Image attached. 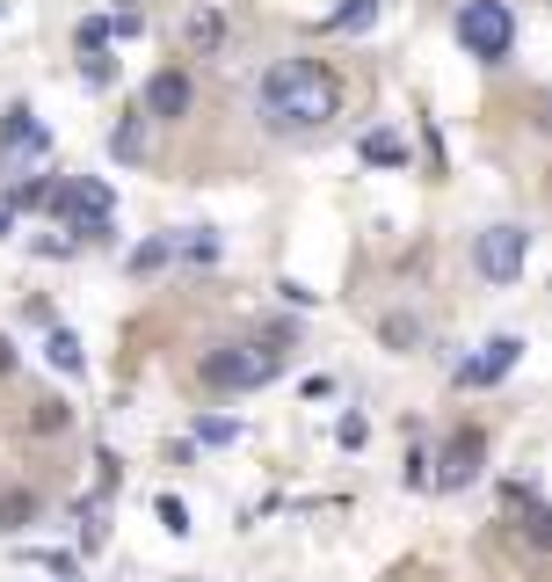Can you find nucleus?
<instances>
[{
  "mask_svg": "<svg viewBox=\"0 0 552 582\" xmlns=\"http://www.w3.org/2000/svg\"><path fill=\"white\" fill-rule=\"evenodd\" d=\"M255 109H262L269 131H320L342 109V81L320 59H276L255 88Z\"/></svg>",
  "mask_w": 552,
  "mask_h": 582,
  "instance_id": "obj_1",
  "label": "nucleus"
},
{
  "mask_svg": "<svg viewBox=\"0 0 552 582\" xmlns=\"http://www.w3.org/2000/svg\"><path fill=\"white\" fill-rule=\"evenodd\" d=\"M276 371H284V350H276V342H225V350L204 357V387L247 393V387H269Z\"/></svg>",
  "mask_w": 552,
  "mask_h": 582,
  "instance_id": "obj_2",
  "label": "nucleus"
},
{
  "mask_svg": "<svg viewBox=\"0 0 552 582\" xmlns=\"http://www.w3.org/2000/svg\"><path fill=\"white\" fill-rule=\"evenodd\" d=\"M458 44H466L473 59H509L517 15H509L501 0H466V8H458Z\"/></svg>",
  "mask_w": 552,
  "mask_h": 582,
  "instance_id": "obj_3",
  "label": "nucleus"
},
{
  "mask_svg": "<svg viewBox=\"0 0 552 582\" xmlns=\"http://www.w3.org/2000/svg\"><path fill=\"white\" fill-rule=\"evenodd\" d=\"M523 247H531L523 226H487L480 241H473V269H480L487 284H517L523 277Z\"/></svg>",
  "mask_w": 552,
  "mask_h": 582,
  "instance_id": "obj_4",
  "label": "nucleus"
},
{
  "mask_svg": "<svg viewBox=\"0 0 552 582\" xmlns=\"http://www.w3.org/2000/svg\"><path fill=\"white\" fill-rule=\"evenodd\" d=\"M44 154H52V139H44V124H36L30 117V109H8V117H0V176H8V182H15L22 176V160H30V168H36V160H44Z\"/></svg>",
  "mask_w": 552,
  "mask_h": 582,
  "instance_id": "obj_5",
  "label": "nucleus"
},
{
  "mask_svg": "<svg viewBox=\"0 0 552 582\" xmlns=\"http://www.w3.org/2000/svg\"><path fill=\"white\" fill-rule=\"evenodd\" d=\"M517 350H523L517 336H495V342H480V350H473L466 364H458V387H495V379H509V371H517Z\"/></svg>",
  "mask_w": 552,
  "mask_h": 582,
  "instance_id": "obj_6",
  "label": "nucleus"
},
{
  "mask_svg": "<svg viewBox=\"0 0 552 582\" xmlns=\"http://www.w3.org/2000/svg\"><path fill=\"white\" fill-rule=\"evenodd\" d=\"M138 117H160V124L190 117V73H153L146 95H138Z\"/></svg>",
  "mask_w": 552,
  "mask_h": 582,
  "instance_id": "obj_7",
  "label": "nucleus"
},
{
  "mask_svg": "<svg viewBox=\"0 0 552 582\" xmlns=\"http://www.w3.org/2000/svg\"><path fill=\"white\" fill-rule=\"evenodd\" d=\"M480 452H487V444L473 437V430H466V437H450L444 459H436V466H444V474H436V488H466V480L480 474Z\"/></svg>",
  "mask_w": 552,
  "mask_h": 582,
  "instance_id": "obj_8",
  "label": "nucleus"
},
{
  "mask_svg": "<svg viewBox=\"0 0 552 582\" xmlns=\"http://www.w3.org/2000/svg\"><path fill=\"white\" fill-rule=\"evenodd\" d=\"M501 502H509V517H517V531L531 539V547H545V539H552V517H545V502H538L531 488H501Z\"/></svg>",
  "mask_w": 552,
  "mask_h": 582,
  "instance_id": "obj_9",
  "label": "nucleus"
},
{
  "mask_svg": "<svg viewBox=\"0 0 552 582\" xmlns=\"http://www.w3.org/2000/svg\"><path fill=\"white\" fill-rule=\"evenodd\" d=\"M363 160H371V168H400V160H407V139H400V131H363Z\"/></svg>",
  "mask_w": 552,
  "mask_h": 582,
  "instance_id": "obj_10",
  "label": "nucleus"
},
{
  "mask_svg": "<svg viewBox=\"0 0 552 582\" xmlns=\"http://www.w3.org/2000/svg\"><path fill=\"white\" fill-rule=\"evenodd\" d=\"M219 44H225V15L219 8H197L190 15V52H219Z\"/></svg>",
  "mask_w": 552,
  "mask_h": 582,
  "instance_id": "obj_11",
  "label": "nucleus"
},
{
  "mask_svg": "<svg viewBox=\"0 0 552 582\" xmlns=\"http://www.w3.org/2000/svg\"><path fill=\"white\" fill-rule=\"evenodd\" d=\"M81 81L87 88H109V81H117V59H109L103 44H81Z\"/></svg>",
  "mask_w": 552,
  "mask_h": 582,
  "instance_id": "obj_12",
  "label": "nucleus"
},
{
  "mask_svg": "<svg viewBox=\"0 0 552 582\" xmlns=\"http://www.w3.org/2000/svg\"><path fill=\"white\" fill-rule=\"evenodd\" d=\"M44 357H52V371H66V379H73V371L87 364V357H81V342H73L66 328H52V342H44Z\"/></svg>",
  "mask_w": 552,
  "mask_h": 582,
  "instance_id": "obj_13",
  "label": "nucleus"
},
{
  "mask_svg": "<svg viewBox=\"0 0 552 582\" xmlns=\"http://www.w3.org/2000/svg\"><path fill=\"white\" fill-rule=\"evenodd\" d=\"M109 146H117V160H138V154H146V117H124Z\"/></svg>",
  "mask_w": 552,
  "mask_h": 582,
  "instance_id": "obj_14",
  "label": "nucleus"
},
{
  "mask_svg": "<svg viewBox=\"0 0 552 582\" xmlns=\"http://www.w3.org/2000/svg\"><path fill=\"white\" fill-rule=\"evenodd\" d=\"M371 15H379V0H349L342 15H328V30H363Z\"/></svg>",
  "mask_w": 552,
  "mask_h": 582,
  "instance_id": "obj_15",
  "label": "nucleus"
},
{
  "mask_svg": "<svg viewBox=\"0 0 552 582\" xmlns=\"http://www.w3.org/2000/svg\"><path fill=\"white\" fill-rule=\"evenodd\" d=\"M168 255H174V241H146V247H131V269L146 277V269H160Z\"/></svg>",
  "mask_w": 552,
  "mask_h": 582,
  "instance_id": "obj_16",
  "label": "nucleus"
},
{
  "mask_svg": "<svg viewBox=\"0 0 552 582\" xmlns=\"http://www.w3.org/2000/svg\"><path fill=\"white\" fill-rule=\"evenodd\" d=\"M30 510H36L30 495H8V502H0V531H22V517H30Z\"/></svg>",
  "mask_w": 552,
  "mask_h": 582,
  "instance_id": "obj_17",
  "label": "nucleus"
},
{
  "mask_svg": "<svg viewBox=\"0 0 552 582\" xmlns=\"http://www.w3.org/2000/svg\"><path fill=\"white\" fill-rule=\"evenodd\" d=\"M174 247H182L190 263H219V241H211V233H190V241H174Z\"/></svg>",
  "mask_w": 552,
  "mask_h": 582,
  "instance_id": "obj_18",
  "label": "nucleus"
},
{
  "mask_svg": "<svg viewBox=\"0 0 552 582\" xmlns=\"http://www.w3.org/2000/svg\"><path fill=\"white\" fill-rule=\"evenodd\" d=\"M197 444H233V423H225V415H204V423H197Z\"/></svg>",
  "mask_w": 552,
  "mask_h": 582,
  "instance_id": "obj_19",
  "label": "nucleus"
},
{
  "mask_svg": "<svg viewBox=\"0 0 552 582\" xmlns=\"http://www.w3.org/2000/svg\"><path fill=\"white\" fill-rule=\"evenodd\" d=\"M153 510H160V525H168V531H190V510H182V502H174V495H160Z\"/></svg>",
  "mask_w": 552,
  "mask_h": 582,
  "instance_id": "obj_20",
  "label": "nucleus"
},
{
  "mask_svg": "<svg viewBox=\"0 0 552 582\" xmlns=\"http://www.w3.org/2000/svg\"><path fill=\"white\" fill-rule=\"evenodd\" d=\"M0 371H15V350H8V336H0Z\"/></svg>",
  "mask_w": 552,
  "mask_h": 582,
  "instance_id": "obj_21",
  "label": "nucleus"
},
{
  "mask_svg": "<svg viewBox=\"0 0 552 582\" xmlns=\"http://www.w3.org/2000/svg\"><path fill=\"white\" fill-rule=\"evenodd\" d=\"M8 219H15V212H8V204H0V233H8Z\"/></svg>",
  "mask_w": 552,
  "mask_h": 582,
  "instance_id": "obj_22",
  "label": "nucleus"
}]
</instances>
